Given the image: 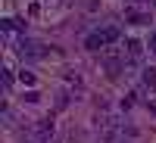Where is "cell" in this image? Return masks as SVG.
<instances>
[{
	"mask_svg": "<svg viewBox=\"0 0 156 143\" xmlns=\"http://www.w3.org/2000/svg\"><path fill=\"white\" fill-rule=\"evenodd\" d=\"M150 50H153V53H156V34L150 37Z\"/></svg>",
	"mask_w": 156,
	"mask_h": 143,
	"instance_id": "cell-8",
	"label": "cell"
},
{
	"mask_svg": "<svg viewBox=\"0 0 156 143\" xmlns=\"http://www.w3.org/2000/svg\"><path fill=\"white\" fill-rule=\"evenodd\" d=\"M22 56H44V50L41 47H34V41H22Z\"/></svg>",
	"mask_w": 156,
	"mask_h": 143,
	"instance_id": "cell-4",
	"label": "cell"
},
{
	"mask_svg": "<svg viewBox=\"0 0 156 143\" xmlns=\"http://www.w3.org/2000/svg\"><path fill=\"white\" fill-rule=\"evenodd\" d=\"M34 134H37V140H41V143H47L50 137H53V118H41V121H37V128H34Z\"/></svg>",
	"mask_w": 156,
	"mask_h": 143,
	"instance_id": "cell-3",
	"label": "cell"
},
{
	"mask_svg": "<svg viewBox=\"0 0 156 143\" xmlns=\"http://www.w3.org/2000/svg\"><path fill=\"white\" fill-rule=\"evenodd\" d=\"M3 84H6V90H9V87H12V75H9V69H6V72H3Z\"/></svg>",
	"mask_w": 156,
	"mask_h": 143,
	"instance_id": "cell-7",
	"label": "cell"
},
{
	"mask_svg": "<svg viewBox=\"0 0 156 143\" xmlns=\"http://www.w3.org/2000/svg\"><path fill=\"white\" fill-rule=\"evenodd\" d=\"M122 50H125V56H128V62H137L140 56H144V44H140L137 37H128V41L122 44Z\"/></svg>",
	"mask_w": 156,
	"mask_h": 143,
	"instance_id": "cell-2",
	"label": "cell"
},
{
	"mask_svg": "<svg viewBox=\"0 0 156 143\" xmlns=\"http://www.w3.org/2000/svg\"><path fill=\"white\" fill-rule=\"evenodd\" d=\"M144 81H147V84H156V69H147V72H144Z\"/></svg>",
	"mask_w": 156,
	"mask_h": 143,
	"instance_id": "cell-6",
	"label": "cell"
},
{
	"mask_svg": "<svg viewBox=\"0 0 156 143\" xmlns=\"http://www.w3.org/2000/svg\"><path fill=\"white\" fill-rule=\"evenodd\" d=\"M115 41H119V31H115V28H97V31H90V34L84 37V47L90 50V53H97V50L112 47Z\"/></svg>",
	"mask_w": 156,
	"mask_h": 143,
	"instance_id": "cell-1",
	"label": "cell"
},
{
	"mask_svg": "<svg viewBox=\"0 0 156 143\" xmlns=\"http://www.w3.org/2000/svg\"><path fill=\"white\" fill-rule=\"evenodd\" d=\"M125 19H128V22H134V25L147 22V19H144V12H137V9H128V12H125Z\"/></svg>",
	"mask_w": 156,
	"mask_h": 143,
	"instance_id": "cell-5",
	"label": "cell"
}]
</instances>
